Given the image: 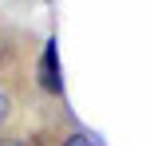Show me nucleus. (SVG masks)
<instances>
[{
	"instance_id": "nucleus-3",
	"label": "nucleus",
	"mask_w": 146,
	"mask_h": 146,
	"mask_svg": "<svg viewBox=\"0 0 146 146\" xmlns=\"http://www.w3.org/2000/svg\"><path fill=\"white\" fill-rule=\"evenodd\" d=\"M59 146H99V142H95V134H87V130H67L59 138Z\"/></svg>"
},
{
	"instance_id": "nucleus-1",
	"label": "nucleus",
	"mask_w": 146,
	"mask_h": 146,
	"mask_svg": "<svg viewBox=\"0 0 146 146\" xmlns=\"http://www.w3.org/2000/svg\"><path fill=\"white\" fill-rule=\"evenodd\" d=\"M55 75H59V67H55V40H48L44 59H40V87L51 91V95H59V91H63V83H59Z\"/></svg>"
},
{
	"instance_id": "nucleus-4",
	"label": "nucleus",
	"mask_w": 146,
	"mask_h": 146,
	"mask_svg": "<svg viewBox=\"0 0 146 146\" xmlns=\"http://www.w3.org/2000/svg\"><path fill=\"white\" fill-rule=\"evenodd\" d=\"M0 146H28L20 134H0Z\"/></svg>"
},
{
	"instance_id": "nucleus-2",
	"label": "nucleus",
	"mask_w": 146,
	"mask_h": 146,
	"mask_svg": "<svg viewBox=\"0 0 146 146\" xmlns=\"http://www.w3.org/2000/svg\"><path fill=\"white\" fill-rule=\"evenodd\" d=\"M12 115H16V99H12L8 87H0V130L12 122Z\"/></svg>"
}]
</instances>
